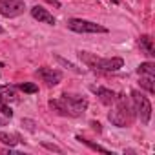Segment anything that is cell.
<instances>
[{"instance_id": "6da1fadb", "label": "cell", "mask_w": 155, "mask_h": 155, "mask_svg": "<svg viewBox=\"0 0 155 155\" xmlns=\"http://www.w3.org/2000/svg\"><path fill=\"white\" fill-rule=\"evenodd\" d=\"M49 106L58 113V115H68V117H81L86 108H88V101L82 99L81 95H68L64 93L58 99H51Z\"/></svg>"}, {"instance_id": "7a4b0ae2", "label": "cell", "mask_w": 155, "mask_h": 155, "mask_svg": "<svg viewBox=\"0 0 155 155\" xmlns=\"http://www.w3.org/2000/svg\"><path fill=\"white\" fill-rule=\"evenodd\" d=\"M115 108L108 113V119L111 124L119 126V128H126L130 126L133 120H135V110H133V104L124 97V95H117L115 99Z\"/></svg>"}, {"instance_id": "3957f363", "label": "cell", "mask_w": 155, "mask_h": 155, "mask_svg": "<svg viewBox=\"0 0 155 155\" xmlns=\"http://www.w3.org/2000/svg\"><path fill=\"white\" fill-rule=\"evenodd\" d=\"M81 60L91 68V69H99V71H117L124 66V60L120 57H113V58H101L93 53H88V51H81L79 53Z\"/></svg>"}, {"instance_id": "277c9868", "label": "cell", "mask_w": 155, "mask_h": 155, "mask_svg": "<svg viewBox=\"0 0 155 155\" xmlns=\"http://www.w3.org/2000/svg\"><path fill=\"white\" fill-rule=\"evenodd\" d=\"M131 101H133L135 115L140 119L142 124H148L150 122V117H151V104H150L148 97L140 95L139 91H131Z\"/></svg>"}, {"instance_id": "5b68a950", "label": "cell", "mask_w": 155, "mask_h": 155, "mask_svg": "<svg viewBox=\"0 0 155 155\" xmlns=\"http://www.w3.org/2000/svg\"><path fill=\"white\" fill-rule=\"evenodd\" d=\"M68 28L71 31H77V33H108V29L104 26H99L95 22L82 20V18H71V20H68Z\"/></svg>"}, {"instance_id": "8992f818", "label": "cell", "mask_w": 155, "mask_h": 155, "mask_svg": "<svg viewBox=\"0 0 155 155\" xmlns=\"http://www.w3.org/2000/svg\"><path fill=\"white\" fill-rule=\"evenodd\" d=\"M24 9H26L24 0H0V15L2 17L13 18V17L22 15Z\"/></svg>"}, {"instance_id": "52a82bcc", "label": "cell", "mask_w": 155, "mask_h": 155, "mask_svg": "<svg viewBox=\"0 0 155 155\" xmlns=\"http://www.w3.org/2000/svg\"><path fill=\"white\" fill-rule=\"evenodd\" d=\"M37 75L44 82H48L49 86H55L62 81V73L58 69H53V68H38L37 69Z\"/></svg>"}, {"instance_id": "ba28073f", "label": "cell", "mask_w": 155, "mask_h": 155, "mask_svg": "<svg viewBox=\"0 0 155 155\" xmlns=\"http://www.w3.org/2000/svg\"><path fill=\"white\" fill-rule=\"evenodd\" d=\"M31 17L35 18V20H38V22H44V24H55V18H53V15L48 11V9H44V8H40V6H35L33 9H31Z\"/></svg>"}, {"instance_id": "9c48e42d", "label": "cell", "mask_w": 155, "mask_h": 155, "mask_svg": "<svg viewBox=\"0 0 155 155\" xmlns=\"http://www.w3.org/2000/svg\"><path fill=\"white\" fill-rule=\"evenodd\" d=\"M139 46H140V49L144 51V55H148L150 58H153V57H155V48H153V38H151L150 35H142V37L139 38Z\"/></svg>"}, {"instance_id": "30bf717a", "label": "cell", "mask_w": 155, "mask_h": 155, "mask_svg": "<svg viewBox=\"0 0 155 155\" xmlns=\"http://www.w3.org/2000/svg\"><path fill=\"white\" fill-rule=\"evenodd\" d=\"M0 101H4V102H17L18 97H17V91L13 86H0Z\"/></svg>"}, {"instance_id": "8fae6325", "label": "cell", "mask_w": 155, "mask_h": 155, "mask_svg": "<svg viewBox=\"0 0 155 155\" xmlns=\"http://www.w3.org/2000/svg\"><path fill=\"white\" fill-rule=\"evenodd\" d=\"M95 93L101 97L102 104H106V106L113 104V102H115V99H117V95H115L111 90H106V88H97V90H95Z\"/></svg>"}, {"instance_id": "7c38bea8", "label": "cell", "mask_w": 155, "mask_h": 155, "mask_svg": "<svg viewBox=\"0 0 155 155\" xmlns=\"http://www.w3.org/2000/svg\"><path fill=\"white\" fill-rule=\"evenodd\" d=\"M0 142L6 144V146H17L20 142V137L17 133H6V131H0Z\"/></svg>"}, {"instance_id": "4fadbf2b", "label": "cell", "mask_w": 155, "mask_h": 155, "mask_svg": "<svg viewBox=\"0 0 155 155\" xmlns=\"http://www.w3.org/2000/svg\"><path fill=\"white\" fill-rule=\"evenodd\" d=\"M153 79H155V75H140V86H142L148 93H155Z\"/></svg>"}, {"instance_id": "5bb4252c", "label": "cell", "mask_w": 155, "mask_h": 155, "mask_svg": "<svg viewBox=\"0 0 155 155\" xmlns=\"http://www.w3.org/2000/svg\"><path fill=\"white\" fill-rule=\"evenodd\" d=\"M137 73H139V75H155V64H151V62H142V64L137 68Z\"/></svg>"}, {"instance_id": "9a60e30c", "label": "cell", "mask_w": 155, "mask_h": 155, "mask_svg": "<svg viewBox=\"0 0 155 155\" xmlns=\"http://www.w3.org/2000/svg\"><path fill=\"white\" fill-rule=\"evenodd\" d=\"M77 140H81L82 144H86V146H90L91 150H95V151H102V153H110V150L108 148H104V146H101V144H95V142H91V140H88V139H82V137H77Z\"/></svg>"}, {"instance_id": "2e32d148", "label": "cell", "mask_w": 155, "mask_h": 155, "mask_svg": "<svg viewBox=\"0 0 155 155\" xmlns=\"http://www.w3.org/2000/svg\"><path fill=\"white\" fill-rule=\"evenodd\" d=\"M17 88H18L20 91H24V93H37V91H38V86L33 84V82H22V84H18Z\"/></svg>"}, {"instance_id": "e0dca14e", "label": "cell", "mask_w": 155, "mask_h": 155, "mask_svg": "<svg viewBox=\"0 0 155 155\" xmlns=\"http://www.w3.org/2000/svg\"><path fill=\"white\" fill-rule=\"evenodd\" d=\"M0 113H2L4 117H8V119H11V117H13L11 108H9V106H8V102H4V101H0Z\"/></svg>"}, {"instance_id": "ac0fdd59", "label": "cell", "mask_w": 155, "mask_h": 155, "mask_svg": "<svg viewBox=\"0 0 155 155\" xmlns=\"http://www.w3.org/2000/svg\"><path fill=\"white\" fill-rule=\"evenodd\" d=\"M57 60H58V62H60V64H64V66H68V68H69V69H71V71H75V73H81V69H79V68H75V66H73V64H69V62H66V60H64V58H60V57H57Z\"/></svg>"}, {"instance_id": "d6986e66", "label": "cell", "mask_w": 155, "mask_h": 155, "mask_svg": "<svg viewBox=\"0 0 155 155\" xmlns=\"http://www.w3.org/2000/svg\"><path fill=\"white\" fill-rule=\"evenodd\" d=\"M42 146H44V148H48V150H51V151H60V148H58V146H55V144H48V142H42Z\"/></svg>"}, {"instance_id": "ffe728a7", "label": "cell", "mask_w": 155, "mask_h": 155, "mask_svg": "<svg viewBox=\"0 0 155 155\" xmlns=\"http://www.w3.org/2000/svg\"><path fill=\"white\" fill-rule=\"evenodd\" d=\"M22 124H26L29 131H35V126H33V122H31V120H28V119H26V120H22Z\"/></svg>"}, {"instance_id": "44dd1931", "label": "cell", "mask_w": 155, "mask_h": 155, "mask_svg": "<svg viewBox=\"0 0 155 155\" xmlns=\"http://www.w3.org/2000/svg\"><path fill=\"white\" fill-rule=\"evenodd\" d=\"M6 124H8V117H4V119L0 117V126H6Z\"/></svg>"}, {"instance_id": "7402d4cb", "label": "cell", "mask_w": 155, "mask_h": 155, "mask_svg": "<svg viewBox=\"0 0 155 155\" xmlns=\"http://www.w3.org/2000/svg\"><path fill=\"white\" fill-rule=\"evenodd\" d=\"M91 126H93L97 131H101V124H99V122H91Z\"/></svg>"}, {"instance_id": "603a6c76", "label": "cell", "mask_w": 155, "mask_h": 155, "mask_svg": "<svg viewBox=\"0 0 155 155\" xmlns=\"http://www.w3.org/2000/svg\"><path fill=\"white\" fill-rule=\"evenodd\" d=\"M111 2H113V4H119V0H111Z\"/></svg>"}, {"instance_id": "cb8c5ba5", "label": "cell", "mask_w": 155, "mask_h": 155, "mask_svg": "<svg viewBox=\"0 0 155 155\" xmlns=\"http://www.w3.org/2000/svg\"><path fill=\"white\" fill-rule=\"evenodd\" d=\"M0 33H4V29H2V28H0Z\"/></svg>"}, {"instance_id": "d4e9b609", "label": "cell", "mask_w": 155, "mask_h": 155, "mask_svg": "<svg viewBox=\"0 0 155 155\" xmlns=\"http://www.w3.org/2000/svg\"><path fill=\"white\" fill-rule=\"evenodd\" d=\"M0 66H2V64H0Z\"/></svg>"}]
</instances>
